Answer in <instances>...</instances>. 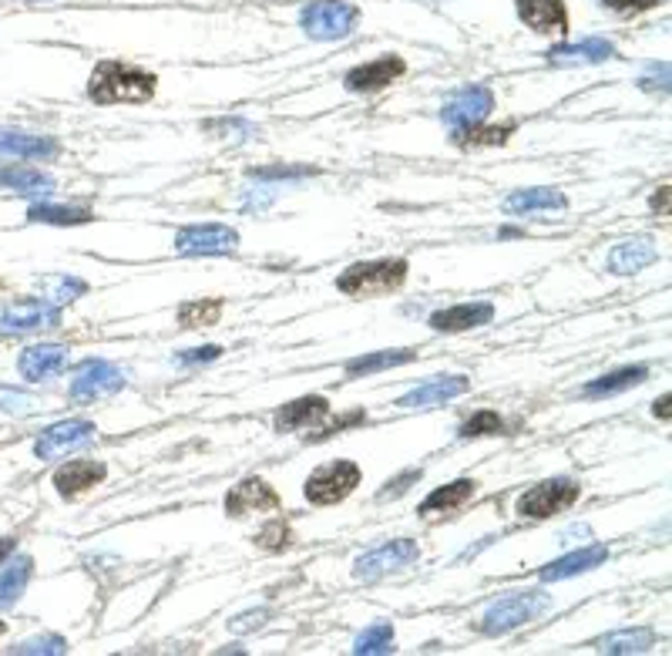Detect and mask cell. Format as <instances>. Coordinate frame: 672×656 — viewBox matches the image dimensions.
<instances>
[{
	"label": "cell",
	"mask_w": 672,
	"mask_h": 656,
	"mask_svg": "<svg viewBox=\"0 0 672 656\" xmlns=\"http://www.w3.org/2000/svg\"><path fill=\"white\" fill-rule=\"evenodd\" d=\"M88 98L95 105H145L155 98V74L124 61H101L92 71Z\"/></svg>",
	"instance_id": "cell-1"
},
{
	"label": "cell",
	"mask_w": 672,
	"mask_h": 656,
	"mask_svg": "<svg viewBox=\"0 0 672 656\" xmlns=\"http://www.w3.org/2000/svg\"><path fill=\"white\" fill-rule=\"evenodd\" d=\"M407 260L394 257V260H370V263H353L347 266L340 276H336V290L344 297H384V294H394L407 283Z\"/></svg>",
	"instance_id": "cell-2"
},
{
	"label": "cell",
	"mask_w": 672,
	"mask_h": 656,
	"mask_svg": "<svg viewBox=\"0 0 672 656\" xmlns=\"http://www.w3.org/2000/svg\"><path fill=\"white\" fill-rule=\"evenodd\" d=\"M549 609H552V596H544V593H512V596L497 599L484 612L481 633L484 636H504V633H512V630L538 620L541 612H549Z\"/></svg>",
	"instance_id": "cell-3"
},
{
	"label": "cell",
	"mask_w": 672,
	"mask_h": 656,
	"mask_svg": "<svg viewBox=\"0 0 672 656\" xmlns=\"http://www.w3.org/2000/svg\"><path fill=\"white\" fill-rule=\"evenodd\" d=\"M578 499H581V485L575 478H544L528 491H521L515 512L521 518H552L568 512Z\"/></svg>",
	"instance_id": "cell-4"
},
{
	"label": "cell",
	"mask_w": 672,
	"mask_h": 656,
	"mask_svg": "<svg viewBox=\"0 0 672 656\" xmlns=\"http://www.w3.org/2000/svg\"><path fill=\"white\" fill-rule=\"evenodd\" d=\"M360 8L344 4V0H310L300 11V27L313 40H344L357 31Z\"/></svg>",
	"instance_id": "cell-5"
},
{
	"label": "cell",
	"mask_w": 672,
	"mask_h": 656,
	"mask_svg": "<svg viewBox=\"0 0 672 656\" xmlns=\"http://www.w3.org/2000/svg\"><path fill=\"white\" fill-rule=\"evenodd\" d=\"M360 478H363V472H360L357 462L336 458V462L320 465V468L307 478L303 496H307V502H313V505H336V502H344L350 491L360 485Z\"/></svg>",
	"instance_id": "cell-6"
},
{
	"label": "cell",
	"mask_w": 672,
	"mask_h": 656,
	"mask_svg": "<svg viewBox=\"0 0 672 656\" xmlns=\"http://www.w3.org/2000/svg\"><path fill=\"white\" fill-rule=\"evenodd\" d=\"M239 250V232L223 223H202V226H185L176 236V253L179 257H229Z\"/></svg>",
	"instance_id": "cell-7"
},
{
	"label": "cell",
	"mask_w": 672,
	"mask_h": 656,
	"mask_svg": "<svg viewBox=\"0 0 672 656\" xmlns=\"http://www.w3.org/2000/svg\"><path fill=\"white\" fill-rule=\"evenodd\" d=\"M58 323H61V307H51L40 297L0 303V337L31 334V331H40V326H58Z\"/></svg>",
	"instance_id": "cell-8"
},
{
	"label": "cell",
	"mask_w": 672,
	"mask_h": 656,
	"mask_svg": "<svg viewBox=\"0 0 672 656\" xmlns=\"http://www.w3.org/2000/svg\"><path fill=\"white\" fill-rule=\"evenodd\" d=\"M417 559H420V549H417L413 539H391L381 549H373V552H367L353 562V580L357 583H373V580L387 576V572H400V569L413 565Z\"/></svg>",
	"instance_id": "cell-9"
},
{
	"label": "cell",
	"mask_w": 672,
	"mask_h": 656,
	"mask_svg": "<svg viewBox=\"0 0 672 656\" xmlns=\"http://www.w3.org/2000/svg\"><path fill=\"white\" fill-rule=\"evenodd\" d=\"M491 108H494L491 88L468 85V88H460L457 95L447 98L441 115H444V126L451 129V135H457V132H468L475 126H484V118L491 115Z\"/></svg>",
	"instance_id": "cell-10"
},
{
	"label": "cell",
	"mask_w": 672,
	"mask_h": 656,
	"mask_svg": "<svg viewBox=\"0 0 672 656\" xmlns=\"http://www.w3.org/2000/svg\"><path fill=\"white\" fill-rule=\"evenodd\" d=\"M124 387V371L115 367L111 360H84L77 367V374L68 387V394L81 404L88 401H101V397H111Z\"/></svg>",
	"instance_id": "cell-11"
},
{
	"label": "cell",
	"mask_w": 672,
	"mask_h": 656,
	"mask_svg": "<svg viewBox=\"0 0 672 656\" xmlns=\"http://www.w3.org/2000/svg\"><path fill=\"white\" fill-rule=\"evenodd\" d=\"M276 509H283L279 491L260 475H249L226 491V515H232V518H245V515H256V512H276Z\"/></svg>",
	"instance_id": "cell-12"
},
{
	"label": "cell",
	"mask_w": 672,
	"mask_h": 656,
	"mask_svg": "<svg viewBox=\"0 0 672 656\" xmlns=\"http://www.w3.org/2000/svg\"><path fill=\"white\" fill-rule=\"evenodd\" d=\"M404 74H407V61L400 55H384V58H373L367 64L350 68L344 74V88L353 95H373V92L391 88Z\"/></svg>",
	"instance_id": "cell-13"
},
{
	"label": "cell",
	"mask_w": 672,
	"mask_h": 656,
	"mask_svg": "<svg viewBox=\"0 0 672 656\" xmlns=\"http://www.w3.org/2000/svg\"><path fill=\"white\" fill-rule=\"evenodd\" d=\"M95 425L92 421H61V425H51L45 434L34 441V455L40 462H55V458H64L71 451L84 448L95 441Z\"/></svg>",
	"instance_id": "cell-14"
},
{
	"label": "cell",
	"mask_w": 672,
	"mask_h": 656,
	"mask_svg": "<svg viewBox=\"0 0 672 656\" xmlns=\"http://www.w3.org/2000/svg\"><path fill=\"white\" fill-rule=\"evenodd\" d=\"M64 367H68V347L61 344H34V347H24L17 357V371L31 384L51 381L55 374L64 371Z\"/></svg>",
	"instance_id": "cell-15"
},
{
	"label": "cell",
	"mask_w": 672,
	"mask_h": 656,
	"mask_svg": "<svg viewBox=\"0 0 672 656\" xmlns=\"http://www.w3.org/2000/svg\"><path fill=\"white\" fill-rule=\"evenodd\" d=\"M326 415H329V401H326L323 394H307V397H297V401L283 404L279 412L273 415V428H276L279 434L303 431V428L320 425Z\"/></svg>",
	"instance_id": "cell-16"
},
{
	"label": "cell",
	"mask_w": 672,
	"mask_h": 656,
	"mask_svg": "<svg viewBox=\"0 0 672 656\" xmlns=\"http://www.w3.org/2000/svg\"><path fill=\"white\" fill-rule=\"evenodd\" d=\"M494 320V303L488 300H475V303H454L447 310L431 313V331L437 334H460V331H475V326H484Z\"/></svg>",
	"instance_id": "cell-17"
},
{
	"label": "cell",
	"mask_w": 672,
	"mask_h": 656,
	"mask_svg": "<svg viewBox=\"0 0 672 656\" xmlns=\"http://www.w3.org/2000/svg\"><path fill=\"white\" fill-rule=\"evenodd\" d=\"M108 478V468L105 462H95V458H77V462H68L55 472V488L61 499H77L84 491H92L95 485H101Z\"/></svg>",
	"instance_id": "cell-18"
},
{
	"label": "cell",
	"mask_w": 672,
	"mask_h": 656,
	"mask_svg": "<svg viewBox=\"0 0 672 656\" xmlns=\"http://www.w3.org/2000/svg\"><path fill=\"white\" fill-rule=\"evenodd\" d=\"M518 17L535 34H568V8L565 0H518Z\"/></svg>",
	"instance_id": "cell-19"
},
{
	"label": "cell",
	"mask_w": 672,
	"mask_h": 656,
	"mask_svg": "<svg viewBox=\"0 0 672 656\" xmlns=\"http://www.w3.org/2000/svg\"><path fill=\"white\" fill-rule=\"evenodd\" d=\"M568 210V199L562 189L535 186V189H518L504 199V213L512 216H535V213H562Z\"/></svg>",
	"instance_id": "cell-20"
},
{
	"label": "cell",
	"mask_w": 672,
	"mask_h": 656,
	"mask_svg": "<svg viewBox=\"0 0 672 656\" xmlns=\"http://www.w3.org/2000/svg\"><path fill=\"white\" fill-rule=\"evenodd\" d=\"M471 391V378L465 374H451V378H434L428 384H420L413 391H407L397 407H437V404H447L451 397H460Z\"/></svg>",
	"instance_id": "cell-21"
},
{
	"label": "cell",
	"mask_w": 672,
	"mask_h": 656,
	"mask_svg": "<svg viewBox=\"0 0 672 656\" xmlns=\"http://www.w3.org/2000/svg\"><path fill=\"white\" fill-rule=\"evenodd\" d=\"M605 559H609V549H605V546H599V542H596V546H585V549H575V552H568V556L549 562L544 569H538V580H541V583H562V580L578 576V572H588V569L602 565Z\"/></svg>",
	"instance_id": "cell-22"
},
{
	"label": "cell",
	"mask_w": 672,
	"mask_h": 656,
	"mask_svg": "<svg viewBox=\"0 0 672 656\" xmlns=\"http://www.w3.org/2000/svg\"><path fill=\"white\" fill-rule=\"evenodd\" d=\"M659 260V250L649 236H636V239H622L615 250L609 253V273L615 276H628V273H639L646 266H652Z\"/></svg>",
	"instance_id": "cell-23"
},
{
	"label": "cell",
	"mask_w": 672,
	"mask_h": 656,
	"mask_svg": "<svg viewBox=\"0 0 672 656\" xmlns=\"http://www.w3.org/2000/svg\"><path fill=\"white\" fill-rule=\"evenodd\" d=\"M0 155L21 158V162H48L58 155V142L51 135H31V132H0Z\"/></svg>",
	"instance_id": "cell-24"
},
{
	"label": "cell",
	"mask_w": 672,
	"mask_h": 656,
	"mask_svg": "<svg viewBox=\"0 0 672 656\" xmlns=\"http://www.w3.org/2000/svg\"><path fill=\"white\" fill-rule=\"evenodd\" d=\"M475 491H478V481L475 478H457V481H451V485H441V488H434L431 496L420 502V515L424 518H434V515H451V512H457L460 505H468L471 499H475Z\"/></svg>",
	"instance_id": "cell-25"
},
{
	"label": "cell",
	"mask_w": 672,
	"mask_h": 656,
	"mask_svg": "<svg viewBox=\"0 0 672 656\" xmlns=\"http://www.w3.org/2000/svg\"><path fill=\"white\" fill-rule=\"evenodd\" d=\"M0 189H11L21 195H48L55 192V179L24 162H0Z\"/></svg>",
	"instance_id": "cell-26"
},
{
	"label": "cell",
	"mask_w": 672,
	"mask_h": 656,
	"mask_svg": "<svg viewBox=\"0 0 672 656\" xmlns=\"http://www.w3.org/2000/svg\"><path fill=\"white\" fill-rule=\"evenodd\" d=\"M615 55L612 40L605 37H585L578 45H559L549 51V61L559 64V68H575V64H599V61H609Z\"/></svg>",
	"instance_id": "cell-27"
},
{
	"label": "cell",
	"mask_w": 672,
	"mask_h": 656,
	"mask_svg": "<svg viewBox=\"0 0 672 656\" xmlns=\"http://www.w3.org/2000/svg\"><path fill=\"white\" fill-rule=\"evenodd\" d=\"M31 580H34V559L31 556L11 552L4 562H0V609H11L24 596Z\"/></svg>",
	"instance_id": "cell-28"
},
{
	"label": "cell",
	"mask_w": 672,
	"mask_h": 656,
	"mask_svg": "<svg viewBox=\"0 0 672 656\" xmlns=\"http://www.w3.org/2000/svg\"><path fill=\"white\" fill-rule=\"evenodd\" d=\"M649 381V371L646 367H622V371H612L605 378H596V381H588L581 387V397H612V394H622L628 387H636Z\"/></svg>",
	"instance_id": "cell-29"
},
{
	"label": "cell",
	"mask_w": 672,
	"mask_h": 656,
	"mask_svg": "<svg viewBox=\"0 0 672 656\" xmlns=\"http://www.w3.org/2000/svg\"><path fill=\"white\" fill-rule=\"evenodd\" d=\"M417 360V350H376V354H363L347 360V374L350 378H370L376 371H391V367L410 363Z\"/></svg>",
	"instance_id": "cell-30"
},
{
	"label": "cell",
	"mask_w": 672,
	"mask_h": 656,
	"mask_svg": "<svg viewBox=\"0 0 672 656\" xmlns=\"http://www.w3.org/2000/svg\"><path fill=\"white\" fill-rule=\"evenodd\" d=\"M92 210L81 206H55V202H34L27 210V223H45V226H84L92 223Z\"/></svg>",
	"instance_id": "cell-31"
},
{
	"label": "cell",
	"mask_w": 672,
	"mask_h": 656,
	"mask_svg": "<svg viewBox=\"0 0 672 656\" xmlns=\"http://www.w3.org/2000/svg\"><path fill=\"white\" fill-rule=\"evenodd\" d=\"M84 294H88V283L77 279V276L55 273V276H45V279H40V300H48L51 307L74 303V300L84 297Z\"/></svg>",
	"instance_id": "cell-32"
},
{
	"label": "cell",
	"mask_w": 672,
	"mask_h": 656,
	"mask_svg": "<svg viewBox=\"0 0 672 656\" xmlns=\"http://www.w3.org/2000/svg\"><path fill=\"white\" fill-rule=\"evenodd\" d=\"M226 303L219 297H205V300H185L179 307V323L185 331H199V326H216L223 320Z\"/></svg>",
	"instance_id": "cell-33"
},
{
	"label": "cell",
	"mask_w": 672,
	"mask_h": 656,
	"mask_svg": "<svg viewBox=\"0 0 672 656\" xmlns=\"http://www.w3.org/2000/svg\"><path fill=\"white\" fill-rule=\"evenodd\" d=\"M656 646V633L649 627H639V630H619V633H609L596 643L599 653H646Z\"/></svg>",
	"instance_id": "cell-34"
},
{
	"label": "cell",
	"mask_w": 672,
	"mask_h": 656,
	"mask_svg": "<svg viewBox=\"0 0 672 656\" xmlns=\"http://www.w3.org/2000/svg\"><path fill=\"white\" fill-rule=\"evenodd\" d=\"M515 129H518V121H504V126H497V129L475 126V129H468V132L451 135V139H454L457 148H491V145H504V142H508V139L515 135Z\"/></svg>",
	"instance_id": "cell-35"
},
{
	"label": "cell",
	"mask_w": 672,
	"mask_h": 656,
	"mask_svg": "<svg viewBox=\"0 0 672 656\" xmlns=\"http://www.w3.org/2000/svg\"><path fill=\"white\" fill-rule=\"evenodd\" d=\"M202 132H208L213 139H223V142H232V145L249 142V139L260 135V129L252 126V121H245V118H213V121H205Z\"/></svg>",
	"instance_id": "cell-36"
},
{
	"label": "cell",
	"mask_w": 672,
	"mask_h": 656,
	"mask_svg": "<svg viewBox=\"0 0 672 656\" xmlns=\"http://www.w3.org/2000/svg\"><path fill=\"white\" fill-rule=\"evenodd\" d=\"M394 627L387 620H376L370 623L357 640H353V653L370 656V653H394Z\"/></svg>",
	"instance_id": "cell-37"
},
{
	"label": "cell",
	"mask_w": 672,
	"mask_h": 656,
	"mask_svg": "<svg viewBox=\"0 0 672 656\" xmlns=\"http://www.w3.org/2000/svg\"><path fill=\"white\" fill-rule=\"evenodd\" d=\"M292 542H297V536H292V525L286 518H273L256 532V546L263 552H286L292 549Z\"/></svg>",
	"instance_id": "cell-38"
},
{
	"label": "cell",
	"mask_w": 672,
	"mask_h": 656,
	"mask_svg": "<svg viewBox=\"0 0 672 656\" xmlns=\"http://www.w3.org/2000/svg\"><path fill=\"white\" fill-rule=\"evenodd\" d=\"M504 418L497 415V412H478V415H471L465 425H460V431H457V438H491V434H504Z\"/></svg>",
	"instance_id": "cell-39"
},
{
	"label": "cell",
	"mask_w": 672,
	"mask_h": 656,
	"mask_svg": "<svg viewBox=\"0 0 672 656\" xmlns=\"http://www.w3.org/2000/svg\"><path fill=\"white\" fill-rule=\"evenodd\" d=\"M40 407V401L21 387H8V384H0V412H8V415H17V418H27L34 415Z\"/></svg>",
	"instance_id": "cell-40"
},
{
	"label": "cell",
	"mask_w": 672,
	"mask_h": 656,
	"mask_svg": "<svg viewBox=\"0 0 672 656\" xmlns=\"http://www.w3.org/2000/svg\"><path fill=\"white\" fill-rule=\"evenodd\" d=\"M320 169L313 166H263V169H252L249 176L256 179V182H297V179H310L316 176Z\"/></svg>",
	"instance_id": "cell-41"
},
{
	"label": "cell",
	"mask_w": 672,
	"mask_h": 656,
	"mask_svg": "<svg viewBox=\"0 0 672 656\" xmlns=\"http://www.w3.org/2000/svg\"><path fill=\"white\" fill-rule=\"evenodd\" d=\"M279 189H283V186H276V182L245 186V192H242V210H256V213H263L266 206H273V202H276Z\"/></svg>",
	"instance_id": "cell-42"
},
{
	"label": "cell",
	"mask_w": 672,
	"mask_h": 656,
	"mask_svg": "<svg viewBox=\"0 0 672 656\" xmlns=\"http://www.w3.org/2000/svg\"><path fill=\"white\" fill-rule=\"evenodd\" d=\"M11 653H17V656H34V653H55V656H61V653H68V640L64 636H31V640H24L21 646H14Z\"/></svg>",
	"instance_id": "cell-43"
},
{
	"label": "cell",
	"mask_w": 672,
	"mask_h": 656,
	"mask_svg": "<svg viewBox=\"0 0 672 656\" xmlns=\"http://www.w3.org/2000/svg\"><path fill=\"white\" fill-rule=\"evenodd\" d=\"M420 478H424V472H420V468H407L404 475L391 478V481H387V488H381V491H376V502L400 499L404 491H410V485H413V481H420Z\"/></svg>",
	"instance_id": "cell-44"
},
{
	"label": "cell",
	"mask_w": 672,
	"mask_h": 656,
	"mask_svg": "<svg viewBox=\"0 0 672 656\" xmlns=\"http://www.w3.org/2000/svg\"><path fill=\"white\" fill-rule=\"evenodd\" d=\"M599 4L609 11H619V14H643V11L659 8L662 0H599Z\"/></svg>",
	"instance_id": "cell-45"
},
{
	"label": "cell",
	"mask_w": 672,
	"mask_h": 656,
	"mask_svg": "<svg viewBox=\"0 0 672 656\" xmlns=\"http://www.w3.org/2000/svg\"><path fill=\"white\" fill-rule=\"evenodd\" d=\"M266 617H269V609H249V612H242V617H236V620L229 623V630H232V633L260 630V627L266 623Z\"/></svg>",
	"instance_id": "cell-46"
},
{
	"label": "cell",
	"mask_w": 672,
	"mask_h": 656,
	"mask_svg": "<svg viewBox=\"0 0 672 656\" xmlns=\"http://www.w3.org/2000/svg\"><path fill=\"white\" fill-rule=\"evenodd\" d=\"M360 421H367V412H350V415H344V418H336L326 431H320V434H313V441H323V438H333V434H340L344 428H350V425H360Z\"/></svg>",
	"instance_id": "cell-47"
},
{
	"label": "cell",
	"mask_w": 672,
	"mask_h": 656,
	"mask_svg": "<svg viewBox=\"0 0 672 656\" xmlns=\"http://www.w3.org/2000/svg\"><path fill=\"white\" fill-rule=\"evenodd\" d=\"M219 354H223V347H216V344H208V347H192V350L179 354L176 360H179V363H205V360H216Z\"/></svg>",
	"instance_id": "cell-48"
},
{
	"label": "cell",
	"mask_w": 672,
	"mask_h": 656,
	"mask_svg": "<svg viewBox=\"0 0 672 656\" xmlns=\"http://www.w3.org/2000/svg\"><path fill=\"white\" fill-rule=\"evenodd\" d=\"M649 206H652L656 213H662V216L669 213V186H662V189H659V192L652 195V202H649Z\"/></svg>",
	"instance_id": "cell-49"
},
{
	"label": "cell",
	"mask_w": 672,
	"mask_h": 656,
	"mask_svg": "<svg viewBox=\"0 0 672 656\" xmlns=\"http://www.w3.org/2000/svg\"><path fill=\"white\" fill-rule=\"evenodd\" d=\"M17 549V539H11V536H4V539H0V562H4L11 552Z\"/></svg>",
	"instance_id": "cell-50"
},
{
	"label": "cell",
	"mask_w": 672,
	"mask_h": 656,
	"mask_svg": "<svg viewBox=\"0 0 672 656\" xmlns=\"http://www.w3.org/2000/svg\"><path fill=\"white\" fill-rule=\"evenodd\" d=\"M656 418H662V421H669V394H662V401H656Z\"/></svg>",
	"instance_id": "cell-51"
},
{
	"label": "cell",
	"mask_w": 672,
	"mask_h": 656,
	"mask_svg": "<svg viewBox=\"0 0 672 656\" xmlns=\"http://www.w3.org/2000/svg\"><path fill=\"white\" fill-rule=\"evenodd\" d=\"M4 633H8V623H4V620H0V636H4Z\"/></svg>",
	"instance_id": "cell-52"
}]
</instances>
